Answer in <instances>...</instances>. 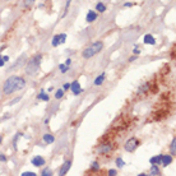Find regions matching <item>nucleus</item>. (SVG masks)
I'll return each mask as SVG.
<instances>
[{
    "mask_svg": "<svg viewBox=\"0 0 176 176\" xmlns=\"http://www.w3.org/2000/svg\"><path fill=\"white\" fill-rule=\"evenodd\" d=\"M96 19H97V13H96L95 10H89V12L87 13L86 21H87L88 23H92V22H95Z\"/></svg>",
    "mask_w": 176,
    "mask_h": 176,
    "instance_id": "obj_9",
    "label": "nucleus"
},
{
    "mask_svg": "<svg viewBox=\"0 0 176 176\" xmlns=\"http://www.w3.org/2000/svg\"><path fill=\"white\" fill-rule=\"evenodd\" d=\"M41 175H42V176H51V175H52V172H51V169H50V167L45 169V170L41 172Z\"/></svg>",
    "mask_w": 176,
    "mask_h": 176,
    "instance_id": "obj_24",
    "label": "nucleus"
},
{
    "mask_svg": "<svg viewBox=\"0 0 176 176\" xmlns=\"http://www.w3.org/2000/svg\"><path fill=\"white\" fill-rule=\"evenodd\" d=\"M59 69H60V72H61L63 74H65V73L69 70V67L65 65V64H60V65H59Z\"/></svg>",
    "mask_w": 176,
    "mask_h": 176,
    "instance_id": "obj_21",
    "label": "nucleus"
},
{
    "mask_svg": "<svg viewBox=\"0 0 176 176\" xmlns=\"http://www.w3.org/2000/svg\"><path fill=\"white\" fill-rule=\"evenodd\" d=\"M116 166H117L119 169H123L124 166H125V162H124V160H123V158H117V160H116Z\"/></svg>",
    "mask_w": 176,
    "mask_h": 176,
    "instance_id": "obj_23",
    "label": "nucleus"
},
{
    "mask_svg": "<svg viewBox=\"0 0 176 176\" xmlns=\"http://www.w3.org/2000/svg\"><path fill=\"white\" fill-rule=\"evenodd\" d=\"M2 59L6 63V61H9V56H8V55H4V56H2Z\"/></svg>",
    "mask_w": 176,
    "mask_h": 176,
    "instance_id": "obj_37",
    "label": "nucleus"
},
{
    "mask_svg": "<svg viewBox=\"0 0 176 176\" xmlns=\"http://www.w3.org/2000/svg\"><path fill=\"white\" fill-rule=\"evenodd\" d=\"M70 3H72V0H67V4H65V8H64V13H63V18L67 15V13H68V10H69V5H70Z\"/></svg>",
    "mask_w": 176,
    "mask_h": 176,
    "instance_id": "obj_22",
    "label": "nucleus"
},
{
    "mask_svg": "<svg viewBox=\"0 0 176 176\" xmlns=\"http://www.w3.org/2000/svg\"><path fill=\"white\" fill-rule=\"evenodd\" d=\"M43 142L47 143V144H51V143L55 142V137L51 135V134H45V135H43Z\"/></svg>",
    "mask_w": 176,
    "mask_h": 176,
    "instance_id": "obj_14",
    "label": "nucleus"
},
{
    "mask_svg": "<svg viewBox=\"0 0 176 176\" xmlns=\"http://www.w3.org/2000/svg\"><path fill=\"white\" fill-rule=\"evenodd\" d=\"M52 91H54V87H50V88L47 89V92H52Z\"/></svg>",
    "mask_w": 176,
    "mask_h": 176,
    "instance_id": "obj_40",
    "label": "nucleus"
},
{
    "mask_svg": "<svg viewBox=\"0 0 176 176\" xmlns=\"http://www.w3.org/2000/svg\"><path fill=\"white\" fill-rule=\"evenodd\" d=\"M24 87H26V80L22 77L12 76L5 80L3 86V92H4V95H12L15 91H21Z\"/></svg>",
    "mask_w": 176,
    "mask_h": 176,
    "instance_id": "obj_1",
    "label": "nucleus"
},
{
    "mask_svg": "<svg viewBox=\"0 0 176 176\" xmlns=\"http://www.w3.org/2000/svg\"><path fill=\"white\" fill-rule=\"evenodd\" d=\"M22 176H36V174L32 172V171H26V172L22 174Z\"/></svg>",
    "mask_w": 176,
    "mask_h": 176,
    "instance_id": "obj_28",
    "label": "nucleus"
},
{
    "mask_svg": "<svg viewBox=\"0 0 176 176\" xmlns=\"http://www.w3.org/2000/svg\"><path fill=\"white\" fill-rule=\"evenodd\" d=\"M70 167H72V161H70V160H69V161H65V162L61 165L60 171H59V175H60V176H64V175H65V174L70 170Z\"/></svg>",
    "mask_w": 176,
    "mask_h": 176,
    "instance_id": "obj_7",
    "label": "nucleus"
},
{
    "mask_svg": "<svg viewBox=\"0 0 176 176\" xmlns=\"http://www.w3.org/2000/svg\"><path fill=\"white\" fill-rule=\"evenodd\" d=\"M149 162H151V165H161V162H162V154H157V156L152 157V158L149 160Z\"/></svg>",
    "mask_w": 176,
    "mask_h": 176,
    "instance_id": "obj_11",
    "label": "nucleus"
},
{
    "mask_svg": "<svg viewBox=\"0 0 176 176\" xmlns=\"http://www.w3.org/2000/svg\"><path fill=\"white\" fill-rule=\"evenodd\" d=\"M133 54H134V55H139V54H141V50L138 49V45H135V49L133 50Z\"/></svg>",
    "mask_w": 176,
    "mask_h": 176,
    "instance_id": "obj_29",
    "label": "nucleus"
},
{
    "mask_svg": "<svg viewBox=\"0 0 176 176\" xmlns=\"http://www.w3.org/2000/svg\"><path fill=\"white\" fill-rule=\"evenodd\" d=\"M104 49V43L101 41H97V42H93L92 45H89L88 47H86L82 52V56L84 59H91L92 56H95L96 54H98L101 50Z\"/></svg>",
    "mask_w": 176,
    "mask_h": 176,
    "instance_id": "obj_3",
    "label": "nucleus"
},
{
    "mask_svg": "<svg viewBox=\"0 0 176 176\" xmlns=\"http://www.w3.org/2000/svg\"><path fill=\"white\" fill-rule=\"evenodd\" d=\"M0 161H2V162H6V156L3 154V153H0Z\"/></svg>",
    "mask_w": 176,
    "mask_h": 176,
    "instance_id": "obj_30",
    "label": "nucleus"
},
{
    "mask_svg": "<svg viewBox=\"0 0 176 176\" xmlns=\"http://www.w3.org/2000/svg\"><path fill=\"white\" fill-rule=\"evenodd\" d=\"M138 59V55H133V56L129 58V63H132V61H135Z\"/></svg>",
    "mask_w": 176,
    "mask_h": 176,
    "instance_id": "obj_31",
    "label": "nucleus"
},
{
    "mask_svg": "<svg viewBox=\"0 0 176 176\" xmlns=\"http://www.w3.org/2000/svg\"><path fill=\"white\" fill-rule=\"evenodd\" d=\"M139 141L137 139V138H130V139H128L126 142H125V145H124V148H125V151L126 152H134L138 147H139Z\"/></svg>",
    "mask_w": 176,
    "mask_h": 176,
    "instance_id": "obj_4",
    "label": "nucleus"
},
{
    "mask_svg": "<svg viewBox=\"0 0 176 176\" xmlns=\"http://www.w3.org/2000/svg\"><path fill=\"white\" fill-rule=\"evenodd\" d=\"M51 45L54 46V47H58V46L60 45V36H59V35H56V36H54V37H52Z\"/></svg>",
    "mask_w": 176,
    "mask_h": 176,
    "instance_id": "obj_16",
    "label": "nucleus"
},
{
    "mask_svg": "<svg viewBox=\"0 0 176 176\" xmlns=\"http://www.w3.org/2000/svg\"><path fill=\"white\" fill-rule=\"evenodd\" d=\"M4 64H5V61L2 59V55H0V68H2V67H4Z\"/></svg>",
    "mask_w": 176,
    "mask_h": 176,
    "instance_id": "obj_35",
    "label": "nucleus"
},
{
    "mask_svg": "<svg viewBox=\"0 0 176 176\" xmlns=\"http://www.w3.org/2000/svg\"><path fill=\"white\" fill-rule=\"evenodd\" d=\"M91 170L92 171H98L100 170V165H98V162H93V163H92V166H91Z\"/></svg>",
    "mask_w": 176,
    "mask_h": 176,
    "instance_id": "obj_25",
    "label": "nucleus"
},
{
    "mask_svg": "<svg viewBox=\"0 0 176 176\" xmlns=\"http://www.w3.org/2000/svg\"><path fill=\"white\" fill-rule=\"evenodd\" d=\"M96 9H97V12H100V13H105L106 12V5L104 3H97Z\"/></svg>",
    "mask_w": 176,
    "mask_h": 176,
    "instance_id": "obj_19",
    "label": "nucleus"
},
{
    "mask_svg": "<svg viewBox=\"0 0 176 176\" xmlns=\"http://www.w3.org/2000/svg\"><path fill=\"white\" fill-rule=\"evenodd\" d=\"M69 87H70V83H65V84H64V87H63V89L67 91V89H69Z\"/></svg>",
    "mask_w": 176,
    "mask_h": 176,
    "instance_id": "obj_33",
    "label": "nucleus"
},
{
    "mask_svg": "<svg viewBox=\"0 0 176 176\" xmlns=\"http://www.w3.org/2000/svg\"><path fill=\"white\" fill-rule=\"evenodd\" d=\"M6 2H9V0H6Z\"/></svg>",
    "mask_w": 176,
    "mask_h": 176,
    "instance_id": "obj_42",
    "label": "nucleus"
},
{
    "mask_svg": "<svg viewBox=\"0 0 176 176\" xmlns=\"http://www.w3.org/2000/svg\"><path fill=\"white\" fill-rule=\"evenodd\" d=\"M59 36H60V43H65V41H67V35L63 33V35H59Z\"/></svg>",
    "mask_w": 176,
    "mask_h": 176,
    "instance_id": "obj_27",
    "label": "nucleus"
},
{
    "mask_svg": "<svg viewBox=\"0 0 176 176\" xmlns=\"http://www.w3.org/2000/svg\"><path fill=\"white\" fill-rule=\"evenodd\" d=\"M64 93H65V91H64V89H58L56 93H55V98H56V100H61L64 97Z\"/></svg>",
    "mask_w": 176,
    "mask_h": 176,
    "instance_id": "obj_20",
    "label": "nucleus"
},
{
    "mask_svg": "<svg viewBox=\"0 0 176 176\" xmlns=\"http://www.w3.org/2000/svg\"><path fill=\"white\" fill-rule=\"evenodd\" d=\"M151 175H161V171H160L158 165H152V167H151Z\"/></svg>",
    "mask_w": 176,
    "mask_h": 176,
    "instance_id": "obj_17",
    "label": "nucleus"
},
{
    "mask_svg": "<svg viewBox=\"0 0 176 176\" xmlns=\"http://www.w3.org/2000/svg\"><path fill=\"white\" fill-rule=\"evenodd\" d=\"M171 162H172V156L171 154H166V156L162 154V162L161 163H163V166H169Z\"/></svg>",
    "mask_w": 176,
    "mask_h": 176,
    "instance_id": "obj_12",
    "label": "nucleus"
},
{
    "mask_svg": "<svg viewBox=\"0 0 176 176\" xmlns=\"http://www.w3.org/2000/svg\"><path fill=\"white\" fill-rule=\"evenodd\" d=\"M19 100H21V97H18V98H15V100L13 101V102H10L9 105H14V104H17V102H18V101H19Z\"/></svg>",
    "mask_w": 176,
    "mask_h": 176,
    "instance_id": "obj_38",
    "label": "nucleus"
},
{
    "mask_svg": "<svg viewBox=\"0 0 176 176\" xmlns=\"http://www.w3.org/2000/svg\"><path fill=\"white\" fill-rule=\"evenodd\" d=\"M108 175H110V176H111V175L116 176V175H117V171H116V170H110V171H108Z\"/></svg>",
    "mask_w": 176,
    "mask_h": 176,
    "instance_id": "obj_32",
    "label": "nucleus"
},
{
    "mask_svg": "<svg viewBox=\"0 0 176 176\" xmlns=\"http://www.w3.org/2000/svg\"><path fill=\"white\" fill-rule=\"evenodd\" d=\"M37 98H39L40 101H49V100H50L49 95L46 93V92H45L43 89H41V92H40V93H39V96H37Z\"/></svg>",
    "mask_w": 176,
    "mask_h": 176,
    "instance_id": "obj_13",
    "label": "nucleus"
},
{
    "mask_svg": "<svg viewBox=\"0 0 176 176\" xmlns=\"http://www.w3.org/2000/svg\"><path fill=\"white\" fill-rule=\"evenodd\" d=\"M65 65H68V67H70V65H72V59H67Z\"/></svg>",
    "mask_w": 176,
    "mask_h": 176,
    "instance_id": "obj_36",
    "label": "nucleus"
},
{
    "mask_svg": "<svg viewBox=\"0 0 176 176\" xmlns=\"http://www.w3.org/2000/svg\"><path fill=\"white\" fill-rule=\"evenodd\" d=\"M133 5H134V4H133V3H129V2H128V3H125V4H124V6H125V8H130V6H133Z\"/></svg>",
    "mask_w": 176,
    "mask_h": 176,
    "instance_id": "obj_34",
    "label": "nucleus"
},
{
    "mask_svg": "<svg viewBox=\"0 0 176 176\" xmlns=\"http://www.w3.org/2000/svg\"><path fill=\"white\" fill-rule=\"evenodd\" d=\"M33 3H35V0H24V6L26 8H30V6L33 5Z\"/></svg>",
    "mask_w": 176,
    "mask_h": 176,
    "instance_id": "obj_26",
    "label": "nucleus"
},
{
    "mask_svg": "<svg viewBox=\"0 0 176 176\" xmlns=\"http://www.w3.org/2000/svg\"><path fill=\"white\" fill-rule=\"evenodd\" d=\"M70 91L73 92V95H76V96H78V95H80L82 92H83V89H82V87H80V84H79V82L78 80H73L72 83H70Z\"/></svg>",
    "mask_w": 176,
    "mask_h": 176,
    "instance_id": "obj_5",
    "label": "nucleus"
},
{
    "mask_svg": "<svg viewBox=\"0 0 176 176\" xmlns=\"http://www.w3.org/2000/svg\"><path fill=\"white\" fill-rule=\"evenodd\" d=\"M111 151H113V145H111L110 143H102V144L98 147L97 153H100V154H105V153H110Z\"/></svg>",
    "mask_w": 176,
    "mask_h": 176,
    "instance_id": "obj_6",
    "label": "nucleus"
},
{
    "mask_svg": "<svg viewBox=\"0 0 176 176\" xmlns=\"http://www.w3.org/2000/svg\"><path fill=\"white\" fill-rule=\"evenodd\" d=\"M170 153H171V156H172V157H174V156H175V153H176V139H175V138L172 139L171 145H170Z\"/></svg>",
    "mask_w": 176,
    "mask_h": 176,
    "instance_id": "obj_18",
    "label": "nucleus"
},
{
    "mask_svg": "<svg viewBox=\"0 0 176 176\" xmlns=\"http://www.w3.org/2000/svg\"><path fill=\"white\" fill-rule=\"evenodd\" d=\"M2 142H3V135H0V144H2Z\"/></svg>",
    "mask_w": 176,
    "mask_h": 176,
    "instance_id": "obj_41",
    "label": "nucleus"
},
{
    "mask_svg": "<svg viewBox=\"0 0 176 176\" xmlns=\"http://www.w3.org/2000/svg\"><path fill=\"white\" fill-rule=\"evenodd\" d=\"M41 60H42V55L41 54H37L35 56L28 61L26 67V73L28 76H35V74L40 70V65H41Z\"/></svg>",
    "mask_w": 176,
    "mask_h": 176,
    "instance_id": "obj_2",
    "label": "nucleus"
},
{
    "mask_svg": "<svg viewBox=\"0 0 176 176\" xmlns=\"http://www.w3.org/2000/svg\"><path fill=\"white\" fill-rule=\"evenodd\" d=\"M105 80V73H102L101 76H98L96 79H95V86H101Z\"/></svg>",
    "mask_w": 176,
    "mask_h": 176,
    "instance_id": "obj_15",
    "label": "nucleus"
},
{
    "mask_svg": "<svg viewBox=\"0 0 176 176\" xmlns=\"http://www.w3.org/2000/svg\"><path fill=\"white\" fill-rule=\"evenodd\" d=\"M5 47H6V46H5V45H3V46H2V47H0V51H3V50H4Z\"/></svg>",
    "mask_w": 176,
    "mask_h": 176,
    "instance_id": "obj_39",
    "label": "nucleus"
},
{
    "mask_svg": "<svg viewBox=\"0 0 176 176\" xmlns=\"http://www.w3.org/2000/svg\"><path fill=\"white\" fill-rule=\"evenodd\" d=\"M31 162H32L33 166H36V167H41V166H43L46 163L45 158H43V157H41V156H35Z\"/></svg>",
    "mask_w": 176,
    "mask_h": 176,
    "instance_id": "obj_8",
    "label": "nucleus"
},
{
    "mask_svg": "<svg viewBox=\"0 0 176 176\" xmlns=\"http://www.w3.org/2000/svg\"><path fill=\"white\" fill-rule=\"evenodd\" d=\"M143 42L145 45H156V39L152 35H145L144 39H143Z\"/></svg>",
    "mask_w": 176,
    "mask_h": 176,
    "instance_id": "obj_10",
    "label": "nucleus"
}]
</instances>
